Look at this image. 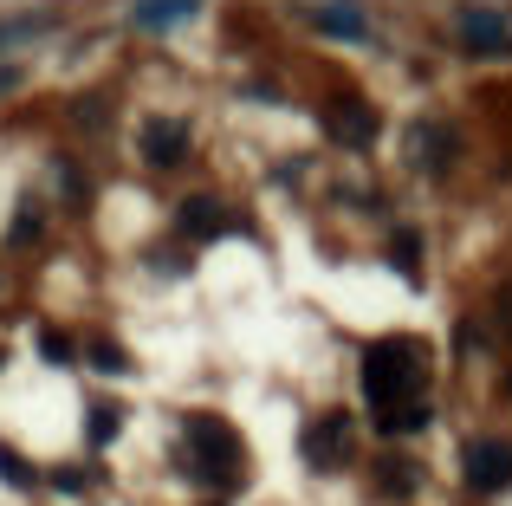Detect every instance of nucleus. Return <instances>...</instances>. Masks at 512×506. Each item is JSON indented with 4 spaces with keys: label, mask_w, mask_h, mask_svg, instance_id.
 <instances>
[{
    "label": "nucleus",
    "mask_w": 512,
    "mask_h": 506,
    "mask_svg": "<svg viewBox=\"0 0 512 506\" xmlns=\"http://www.w3.org/2000/svg\"><path fill=\"white\" fill-rule=\"evenodd\" d=\"M461 468L474 494H500V487H512V442L506 435H480V442H467Z\"/></svg>",
    "instance_id": "7ed1b4c3"
},
{
    "label": "nucleus",
    "mask_w": 512,
    "mask_h": 506,
    "mask_svg": "<svg viewBox=\"0 0 512 506\" xmlns=\"http://www.w3.org/2000/svg\"><path fill=\"white\" fill-rule=\"evenodd\" d=\"M325 137L331 143H344V150H370V137H376V111L363 98H331L325 104Z\"/></svg>",
    "instance_id": "39448f33"
},
{
    "label": "nucleus",
    "mask_w": 512,
    "mask_h": 506,
    "mask_svg": "<svg viewBox=\"0 0 512 506\" xmlns=\"http://www.w3.org/2000/svg\"><path fill=\"white\" fill-rule=\"evenodd\" d=\"M188 448H195V474H214V461H221V474L234 481V468H240V442H234V429H227V422L195 416V422H188Z\"/></svg>",
    "instance_id": "20e7f679"
},
{
    "label": "nucleus",
    "mask_w": 512,
    "mask_h": 506,
    "mask_svg": "<svg viewBox=\"0 0 512 506\" xmlns=\"http://www.w3.org/2000/svg\"><path fill=\"white\" fill-rule=\"evenodd\" d=\"M402 150H409V163H415V169L441 176V169L454 163V150H461V137H454L448 124H435V117H428V124H415V130H409V143H402Z\"/></svg>",
    "instance_id": "423d86ee"
},
{
    "label": "nucleus",
    "mask_w": 512,
    "mask_h": 506,
    "mask_svg": "<svg viewBox=\"0 0 512 506\" xmlns=\"http://www.w3.org/2000/svg\"><path fill=\"white\" fill-rule=\"evenodd\" d=\"M312 26H318V33H331V39H363V33H370V20H363L357 7H318Z\"/></svg>",
    "instance_id": "9b49d317"
},
{
    "label": "nucleus",
    "mask_w": 512,
    "mask_h": 506,
    "mask_svg": "<svg viewBox=\"0 0 512 506\" xmlns=\"http://www.w3.org/2000/svg\"><path fill=\"white\" fill-rule=\"evenodd\" d=\"M91 364H98V370H130V357L117 351V344H98V351H91Z\"/></svg>",
    "instance_id": "a211bd4d"
},
{
    "label": "nucleus",
    "mask_w": 512,
    "mask_h": 506,
    "mask_svg": "<svg viewBox=\"0 0 512 506\" xmlns=\"http://www.w3.org/2000/svg\"><path fill=\"white\" fill-rule=\"evenodd\" d=\"M493 305H500V325L512 331V279H506V286H500V299H493Z\"/></svg>",
    "instance_id": "6ab92c4d"
},
{
    "label": "nucleus",
    "mask_w": 512,
    "mask_h": 506,
    "mask_svg": "<svg viewBox=\"0 0 512 506\" xmlns=\"http://www.w3.org/2000/svg\"><path fill=\"white\" fill-rule=\"evenodd\" d=\"M422 383H428V351L415 338H376L363 351V396H370L383 416L422 403Z\"/></svg>",
    "instance_id": "f257e3e1"
},
{
    "label": "nucleus",
    "mask_w": 512,
    "mask_h": 506,
    "mask_svg": "<svg viewBox=\"0 0 512 506\" xmlns=\"http://www.w3.org/2000/svg\"><path fill=\"white\" fill-rule=\"evenodd\" d=\"M39 351H46L52 364H65V357H72V338H65V331H39Z\"/></svg>",
    "instance_id": "f3484780"
},
{
    "label": "nucleus",
    "mask_w": 512,
    "mask_h": 506,
    "mask_svg": "<svg viewBox=\"0 0 512 506\" xmlns=\"http://www.w3.org/2000/svg\"><path fill=\"white\" fill-rule=\"evenodd\" d=\"M234 221L221 215V202H208V195H195V202H182V234L188 241H214V234H227Z\"/></svg>",
    "instance_id": "9d476101"
},
{
    "label": "nucleus",
    "mask_w": 512,
    "mask_h": 506,
    "mask_svg": "<svg viewBox=\"0 0 512 506\" xmlns=\"http://www.w3.org/2000/svg\"><path fill=\"white\" fill-rule=\"evenodd\" d=\"M383 494H409V481H415V474H409V461H383Z\"/></svg>",
    "instance_id": "dca6fc26"
},
{
    "label": "nucleus",
    "mask_w": 512,
    "mask_h": 506,
    "mask_svg": "<svg viewBox=\"0 0 512 506\" xmlns=\"http://www.w3.org/2000/svg\"><path fill=\"white\" fill-rule=\"evenodd\" d=\"M20 85V72H13V65H0V91H13Z\"/></svg>",
    "instance_id": "aec40b11"
},
{
    "label": "nucleus",
    "mask_w": 512,
    "mask_h": 506,
    "mask_svg": "<svg viewBox=\"0 0 512 506\" xmlns=\"http://www.w3.org/2000/svg\"><path fill=\"white\" fill-rule=\"evenodd\" d=\"M195 13H201V0H137V7H130V20L150 26V33H163V26L195 20Z\"/></svg>",
    "instance_id": "1a4fd4ad"
},
{
    "label": "nucleus",
    "mask_w": 512,
    "mask_h": 506,
    "mask_svg": "<svg viewBox=\"0 0 512 506\" xmlns=\"http://www.w3.org/2000/svg\"><path fill=\"white\" fill-rule=\"evenodd\" d=\"M344 455H350V416H318L305 429V461L312 468H338Z\"/></svg>",
    "instance_id": "0eeeda50"
},
{
    "label": "nucleus",
    "mask_w": 512,
    "mask_h": 506,
    "mask_svg": "<svg viewBox=\"0 0 512 506\" xmlns=\"http://www.w3.org/2000/svg\"><path fill=\"white\" fill-rule=\"evenodd\" d=\"M143 156H150V163H182L188 156V124L150 117V124H143Z\"/></svg>",
    "instance_id": "6e6552de"
},
{
    "label": "nucleus",
    "mask_w": 512,
    "mask_h": 506,
    "mask_svg": "<svg viewBox=\"0 0 512 506\" xmlns=\"http://www.w3.org/2000/svg\"><path fill=\"white\" fill-rule=\"evenodd\" d=\"M383 429H389V435H415V429H428V403H409V409H396V416H383Z\"/></svg>",
    "instance_id": "ddd939ff"
},
{
    "label": "nucleus",
    "mask_w": 512,
    "mask_h": 506,
    "mask_svg": "<svg viewBox=\"0 0 512 506\" xmlns=\"http://www.w3.org/2000/svg\"><path fill=\"white\" fill-rule=\"evenodd\" d=\"M117 416H124V409H111V403L91 409V442H111V435H117Z\"/></svg>",
    "instance_id": "4468645a"
},
{
    "label": "nucleus",
    "mask_w": 512,
    "mask_h": 506,
    "mask_svg": "<svg viewBox=\"0 0 512 506\" xmlns=\"http://www.w3.org/2000/svg\"><path fill=\"white\" fill-rule=\"evenodd\" d=\"M0 481H13V487H33V474H26V461L13 455V448H0Z\"/></svg>",
    "instance_id": "2eb2a0df"
},
{
    "label": "nucleus",
    "mask_w": 512,
    "mask_h": 506,
    "mask_svg": "<svg viewBox=\"0 0 512 506\" xmlns=\"http://www.w3.org/2000/svg\"><path fill=\"white\" fill-rule=\"evenodd\" d=\"M454 39H461V52H474V59H506L512 52V20L493 13V7H461Z\"/></svg>",
    "instance_id": "f03ea898"
},
{
    "label": "nucleus",
    "mask_w": 512,
    "mask_h": 506,
    "mask_svg": "<svg viewBox=\"0 0 512 506\" xmlns=\"http://www.w3.org/2000/svg\"><path fill=\"white\" fill-rule=\"evenodd\" d=\"M59 26V13H26V20H0V46H26V39L52 33Z\"/></svg>",
    "instance_id": "f8f14e48"
}]
</instances>
